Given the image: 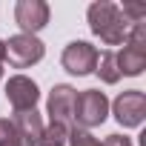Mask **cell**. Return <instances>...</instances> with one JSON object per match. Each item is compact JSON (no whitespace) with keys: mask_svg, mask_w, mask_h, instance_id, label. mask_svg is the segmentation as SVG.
Here are the masks:
<instances>
[{"mask_svg":"<svg viewBox=\"0 0 146 146\" xmlns=\"http://www.w3.org/2000/svg\"><path fill=\"white\" fill-rule=\"evenodd\" d=\"M89 29L95 37H100V43L106 46H120L129 35V20L123 17L117 3H109V0H98V3L89 6Z\"/></svg>","mask_w":146,"mask_h":146,"instance_id":"cell-1","label":"cell"},{"mask_svg":"<svg viewBox=\"0 0 146 146\" xmlns=\"http://www.w3.org/2000/svg\"><path fill=\"white\" fill-rule=\"evenodd\" d=\"M106 115H109V100L100 89H83L75 95V117H72L75 129L89 132V129L100 126L106 120Z\"/></svg>","mask_w":146,"mask_h":146,"instance_id":"cell-2","label":"cell"},{"mask_svg":"<svg viewBox=\"0 0 146 146\" xmlns=\"http://www.w3.org/2000/svg\"><path fill=\"white\" fill-rule=\"evenodd\" d=\"M3 46H6V60L15 69H29L40 63L46 54V46L35 35H12L9 40H3Z\"/></svg>","mask_w":146,"mask_h":146,"instance_id":"cell-3","label":"cell"},{"mask_svg":"<svg viewBox=\"0 0 146 146\" xmlns=\"http://www.w3.org/2000/svg\"><path fill=\"white\" fill-rule=\"evenodd\" d=\"M98 57H100V52H98L92 43H86V40H72V43L63 49L60 63H63V69L69 72V75L86 78V75H92V72L98 69Z\"/></svg>","mask_w":146,"mask_h":146,"instance_id":"cell-4","label":"cell"},{"mask_svg":"<svg viewBox=\"0 0 146 146\" xmlns=\"http://www.w3.org/2000/svg\"><path fill=\"white\" fill-rule=\"evenodd\" d=\"M75 89H72L69 83H57L52 92H49V120L52 126H63L66 132L69 129H75Z\"/></svg>","mask_w":146,"mask_h":146,"instance_id":"cell-5","label":"cell"},{"mask_svg":"<svg viewBox=\"0 0 146 146\" xmlns=\"http://www.w3.org/2000/svg\"><path fill=\"white\" fill-rule=\"evenodd\" d=\"M112 112H115V120L126 129H135L143 123L146 117V95L140 89H129V92H120L112 103Z\"/></svg>","mask_w":146,"mask_h":146,"instance_id":"cell-6","label":"cell"},{"mask_svg":"<svg viewBox=\"0 0 146 146\" xmlns=\"http://www.w3.org/2000/svg\"><path fill=\"white\" fill-rule=\"evenodd\" d=\"M15 23L20 26V35H37L49 23V3L46 0H17Z\"/></svg>","mask_w":146,"mask_h":146,"instance_id":"cell-7","label":"cell"},{"mask_svg":"<svg viewBox=\"0 0 146 146\" xmlns=\"http://www.w3.org/2000/svg\"><path fill=\"white\" fill-rule=\"evenodd\" d=\"M6 100H9V106H12L15 112H29V109L37 106L40 89H37V83H35L32 78H26V75H12L9 83H6Z\"/></svg>","mask_w":146,"mask_h":146,"instance_id":"cell-8","label":"cell"},{"mask_svg":"<svg viewBox=\"0 0 146 146\" xmlns=\"http://www.w3.org/2000/svg\"><path fill=\"white\" fill-rule=\"evenodd\" d=\"M15 129H17V135H20V140H23V146H37L40 143V137H43V117H40V112L37 109H29V112H15Z\"/></svg>","mask_w":146,"mask_h":146,"instance_id":"cell-9","label":"cell"},{"mask_svg":"<svg viewBox=\"0 0 146 146\" xmlns=\"http://www.w3.org/2000/svg\"><path fill=\"white\" fill-rule=\"evenodd\" d=\"M117 57V69H120V78H137L140 72L146 69V52L140 49H132V46H123L120 52H115Z\"/></svg>","mask_w":146,"mask_h":146,"instance_id":"cell-10","label":"cell"},{"mask_svg":"<svg viewBox=\"0 0 146 146\" xmlns=\"http://www.w3.org/2000/svg\"><path fill=\"white\" fill-rule=\"evenodd\" d=\"M95 72H98V78H100L103 83H109V86L120 80V69H117V57H115V52H112V49H106V52H103V54L98 57V69H95Z\"/></svg>","mask_w":146,"mask_h":146,"instance_id":"cell-11","label":"cell"},{"mask_svg":"<svg viewBox=\"0 0 146 146\" xmlns=\"http://www.w3.org/2000/svg\"><path fill=\"white\" fill-rule=\"evenodd\" d=\"M66 137H69V132L63 126H46L37 146H66Z\"/></svg>","mask_w":146,"mask_h":146,"instance_id":"cell-12","label":"cell"},{"mask_svg":"<svg viewBox=\"0 0 146 146\" xmlns=\"http://www.w3.org/2000/svg\"><path fill=\"white\" fill-rule=\"evenodd\" d=\"M0 146H23V140L9 117H0Z\"/></svg>","mask_w":146,"mask_h":146,"instance_id":"cell-13","label":"cell"},{"mask_svg":"<svg viewBox=\"0 0 146 146\" xmlns=\"http://www.w3.org/2000/svg\"><path fill=\"white\" fill-rule=\"evenodd\" d=\"M66 143H69V146H103L95 135H89V132H83V129H69Z\"/></svg>","mask_w":146,"mask_h":146,"instance_id":"cell-14","label":"cell"},{"mask_svg":"<svg viewBox=\"0 0 146 146\" xmlns=\"http://www.w3.org/2000/svg\"><path fill=\"white\" fill-rule=\"evenodd\" d=\"M103 146H132V140L123 137V135H109V137L103 140Z\"/></svg>","mask_w":146,"mask_h":146,"instance_id":"cell-15","label":"cell"},{"mask_svg":"<svg viewBox=\"0 0 146 146\" xmlns=\"http://www.w3.org/2000/svg\"><path fill=\"white\" fill-rule=\"evenodd\" d=\"M3 63H6V46L0 40V78H3Z\"/></svg>","mask_w":146,"mask_h":146,"instance_id":"cell-16","label":"cell"}]
</instances>
